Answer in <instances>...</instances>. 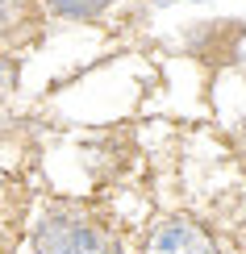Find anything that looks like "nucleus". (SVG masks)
<instances>
[{
    "instance_id": "nucleus-2",
    "label": "nucleus",
    "mask_w": 246,
    "mask_h": 254,
    "mask_svg": "<svg viewBox=\"0 0 246 254\" xmlns=\"http://www.w3.org/2000/svg\"><path fill=\"white\" fill-rule=\"evenodd\" d=\"M142 254H217V246H213V238L196 225V221L167 217V221H159L151 229Z\"/></svg>"
},
{
    "instance_id": "nucleus-1",
    "label": "nucleus",
    "mask_w": 246,
    "mask_h": 254,
    "mask_svg": "<svg viewBox=\"0 0 246 254\" xmlns=\"http://www.w3.org/2000/svg\"><path fill=\"white\" fill-rule=\"evenodd\" d=\"M34 250L38 254H121V242L88 217L50 213L34 234Z\"/></svg>"
},
{
    "instance_id": "nucleus-4",
    "label": "nucleus",
    "mask_w": 246,
    "mask_h": 254,
    "mask_svg": "<svg viewBox=\"0 0 246 254\" xmlns=\"http://www.w3.org/2000/svg\"><path fill=\"white\" fill-rule=\"evenodd\" d=\"M21 17H25V0H0V34L17 29Z\"/></svg>"
},
{
    "instance_id": "nucleus-5",
    "label": "nucleus",
    "mask_w": 246,
    "mask_h": 254,
    "mask_svg": "<svg viewBox=\"0 0 246 254\" xmlns=\"http://www.w3.org/2000/svg\"><path fill=\"white\" fill-rule=\"evenodd\" d=\"M8 88H13V67H8V63H4V67H0V96H4Z\"/></svg>"
},
{
    "instance_id": "nucleus-3",
    "label": "nucleus",
    "mask_w": 246,
    "mask_h": 254,
    "mask_svg": "<svg viewBox=\"0 0 246 254\" xmlns=\"http://www.w3.org/2000/svg\"><path fill=\"white\" fill-rule=\"evenodd\" d=\"M59 17H96L100 8H109L113 0H46Z\"/></svg>"
}]
</instances>
